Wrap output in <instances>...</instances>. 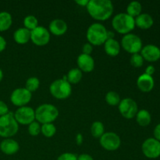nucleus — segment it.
I'll return each instance as SVG.
<instances>
[{
    "instance_id": "f257e3e1",
    "label": "nucleus",
    "mask_w": 160,
    "mask_h": 160,
    "mask_svg": "<svg viewBox=\"0 0 160 160\" xmlns=\"http://www.w3.org/2000/svg\"><path fill=\"white\" fill-rule=\"evenodd\" d=\"M86 8L89 15L98 21L108 20L114 10L112 2L109 0H89Z\"/></svg>"
},
{
    "instance_id": "f03ea898",
    "label": "nucleus",
    "mask_w": 160,
    "mask_h": 160,
    "mask_svg": "<svg viewBox=\"0 0 160 160\" xmlns=\"http://www.w3.org/2000/svg\"><path fill=\"white\" fill-rule=\"evenodd\" d=\"M112 28L116 31L122 34H128L135 28L134 18L127 12H120L113 17L112 20Z\"/></svg>"
},
{
    "instance_id": "7ed1b4c3",
    "label": "nucleus",
    "mask_w": 160,
    "mask_h": 160,
    "mask_svg": "<svg viewBox=\"0 0 160 160\" xmlns=\"http://www.w3.org/2000/svg\"><path fill=\"white\" fill-rule=\"evenodd\" d=\"M35 120L39 123H52L59 117V110L55 106L48 103H45L34 110Z\"/></svg>"
},
{
    "instance_id": "20e7f679",
    "label": "nucleus",
    "mask_w": 160,
    "mask_h": 160,
    "mask_svg": "<svg viewBox=\"0 0 160 160\" xmlns=\"http://www.w3.org/2000/svg\"><path fill=\"white\" fill-rule=\"evenodd\" d=\"M107 29L100 23H92L88 28L87 37L88 43L92 45H102L107 40Z\"/></svg>"
},
{
    "instance_id": "39448f33",
    "label": "nucleus",
    "mask_w": 160,
    "mask_h": 160,
    "mask_svg": "<svg viewBox=\"0 0 160 160\" xmlns=\"http://www.w3.org/2000/svg\"><path fill=\"white\" fill-rule=\"evenodd\" d=\"M19 130V123L14 118L12 112L0 117V136L2 138L12 137Z\"/></svg>"
},
{
    "instance_id": "423d86ee",
    "label": "nucleus",
    "mask_w": 160,
    "mask_h": 160,
    "mask_svg": "<svg viewBox=\"0 0 160 160\" xmlns=\"http://www.w3.org/2000/svg\"><path fill=\"white\" fill-rule=\"evenodd\" d=\"M49 91L52 95L57 99H65L71 95V84L62 78L57 79L52 83Z\"/></svg>"
},
{
    "instance_id": "0eeeda50",
    "label": "nucleus",
    "mask_w": 160,
    "mask_h": 160,
    "mask_svg": "<svg viewBox=\"0 0 160 160\" xmlns=\"http://www.w3.org/2000/svg\"><path fill=\"white\" fill-rule=\"evenodd\" d=\"M121 46L123 49L131 54L139 53L142 48V41L134 34H125L121 40Z\"/></svg>"
},
{
    "instance_id": "6e6552de",
    "label": "nucleus",
    "mask_w": 160,
    "mask_h": 160,
    "mask_svg": "<svg viewBox=\"0 0 160 160\" xmlns=\"http://www.w3.org/2000/svg\"><path fill=\"white\" fill-rule=\"evenodd\" d=\"M118 108L120 114L126 119L134 118L138 112V104L131 98H125L122 99L118 105Z\"/></svg>"
},
{
    "instance_id": "1a4fd4ad",
    "label": "nucleus",
    "mask_w": 160,
    "mask_h": 160,
    "mask_svg": "<svg viewBox=\"0 0 160 160\" xmlns=\"http://www.w3.org/2000/svg\"><path fill=\"white\" fill-rule=\"evenodd\" d=\"M13 115L17 123L22 125H29L35 120L34 110L29 106L19 107Z\"/></svg>"
},
{
    "instance_id": "9d476101",
    "label": "nucleus",
    "mask_w": 160,
    "mask_h": 160,
    "mask_svg": "<svg viewBox=\"0 0 160 160\" xmlns=\"http://www.w3.org/2000/svg\"><path fill=\"white\" fill-rule=\"evenodd\" d=\"M100 145L107 151H116L121 144V140L119 135L114 132H105L99 138Z\"/></svg>"
},
{
    "instance_id": "9b49d317",
    "label": "nucleus",
    "mask_w": 160,
    "mask_h": 160,
    "mask_svg": "<svg viewBox=\"0 0 160 160\" xmlns=\"http://www.w3.org/2000/svg\"><path fill=\"white\" fill-rule=\"evenodd\" d=\"M142 152L148 159H156L160 156V142L154 138L146 139L142 146Z\"/></svg>"
},
{
    "instance_id": "f8f14e48",
    "label": "nucleus",
    "mask_w": 160,
    "mask_h": 160,
    "mask_svg": "<svg viewBox=\"0 0 160 160\" xmlns=\"http://www.w3.org/2000/svg\"><path fill=\"white\" fill-rule=\"evenodd\" d=\"M31 98H32L31 92L27 90L25 88H19L12 92L10 100L14 106L22 107V106H26V105L30 102Z\"/></svg>"
},
{
    "instance_id": "ddd939ff",
    "label": "nucleus",
    "mask_w": 160,
    "mask_h": 160,
    "mask_svg": "<svg viewBox=\"0 0 160 160\" xmlns=\"http://www.w3.org/2000/svg\"><path fill=\"white\" fill-rule=\"evenodd\" d=\"M31 40L38 46H44L48 44L50 41V32L47 28L38 26L31 31Z\"/></svg>"
},
{
    "instance_id": "4468645a",
    "label": "nucleus",
    "mask_w": 160,
    "mask_h": 160,
    "mask_svg": "<svg viewBox=\"0 0 160 160\" xmlns=\"http://www.w3.org/2000/svg\"><path fill=\"white\" fill-rule=\"evenodd\" d=\"M141 55L148 62H156L160 59V48L155 45H147L141 50Z\"/></svg>"
},
{
    "instance_id": "2eb2a0df",
    "label": "nucleus",
    "mask_w": 160,
    "mask_h": 160,
    "mask_svg": "<svg viewBox=\"0 0 160 160\" xmlns=\"http://www.w3.org/2000/svg\"><path fill=\"white\" fill-rule=\"evenodd\" d=\"M77 63H78V69L85 73L92 72L95 68V60L90 55L83 54V53L79 55L77 59Z\"/></svg>"
},
{
    "instance_id": "dca6fc26",
    "label": "nucleus",
    "mask_w": 160,
    "mask_h": 160,
    "mask_svg": "<svg viewBox=\"0 0 160 160\" xmlns=\"http://www.w3.org/2000/svg\"><path fill=\"white\" fill-rule=\"evenodd\" d=\"M138 88L143 92H149L153 89L155 85V81L152 76L143 73L140 75L137 80Z\"/></svg>"
},
{
    "instance_id": "f3484780",
    "label": "nucleus",
    "mask_w": 160,
    "mask_h": 160,
    "mask_svg": "<svg viewBox=\"0 0 160 160\" xmlns=\"http://www.w3.org/2000/svg\"><path fill=\"white\" fill-rule=\"evenodd\" d=\"M67 23L62 19H55L49 23V32L54 35H62L67 32Z\"/></svg>"
},
{
    "instance_id": "a211bd4d",
    "label": "nucleus",
    "mask_w": 160,
    "mask_h": 160,
    "mask_svg": "<svg viewBox=\"0 0 160 160\" xmlns=\"http://www.w3.org/2000/svg\"><path fill=\"white\" fill-rule=\"evenodd\" d=\"M0 149L6 155H14L20 149L17 141L12 138H6L0 143Z\"/></svg>"
},
{
    "instance_id": "6ab92c4d",
    "label": "nucleus",
    "mask_w": 160,
    "mask_h": 160,
    "mask_svg": "<svg viewBox=\"0 0 160 160\" xmlns=\"http://www.w3.org/2000/svg\"><path fill=\"white\" fill-rule=\"evenodd\" d=\"M134 21H135V26L144 30L149 29L154 23V20L151 15L148 13H142V12L134 18Z\"/></svg>"
},
{
    "instance_id": "aec40b11",
    "label": "nucleus",
    "mask_w": 160,
    "mask_h": 160,
    "mask_svg": "<svg viewBox=\"0 0 160 160\" xmlns=\"http://www.w3.org/2000/svg\"><path fill=\"white\" fill-rule=\"evenodd\" d=\"M14 41L17 44L24 45L31 40V31L25 28H20L16 30L13 34Z\"/></svg>"
},
{
    "instance_id": "412c9836",
    "label": "nucleus",
    "mask_w": 160,
    "mask_h": 160,
    "mask_svg": "<svg viewBox=\"0 0 160 160\" xmlns=\"http://www.w3.org/2000/svg\"><path fill=\"white\" fill-rule=\"evenodd\" d=\"M104 49L109 56H117L120 52V44L116 39H107L104 43Z\"/></svg>"
},
{
    "instance_id": "4be33fe9",
    "label": "nucleus",
    "mask_w": 160,
    "mask_h": 160,
    "mask_svg": "<svg viewBox=\"0 0 160 160\" xmlns=\"http://www.w3.org/2000/svg\"><path fill=\"white\" fill-rule=\"evenodd\" d=\"M136 121L141 127H147L152 121L150 112L146 109H141L136 114Z\"/></svg>"
},
{
    "instance_id": "5701e85b",
    "label": "nucleus",
    "mask_w": 160,
    "mask_h": 160,
    "mask_svg": "<svg viewBox=\"0 0 160 160\" xmlns=\"http://www.w3.org/2000/svg\"><path fill=\"white\" fill-rule=\"evenodd\" d=\"M12 23V18L9 12L6 11L0 12V31H7Z\"/></svg>"
},
{
    "instance_id": "b1692460",
    "label": "nucleus",
    "mask_w": 160,
    "mask_h": 160,
    "mask_svg": "<svg viewBox=\"0 0 160 160\" xmlns=\"http://www.w3.org/2000/svg\"><path fill=\"white\" fill-rule=\"evenodd\" d=\"M142 12V6L139 2L133 1L128 4L127 7V13L129 16L135 18L140 15Z\"/></svg>"
},
{
    "instance_id": "393cba45",
    "label": "nucleus",
    "mask_w": 160,
    "mask_h": 160,
    "mask_svg": "<svg viewBox=\"0 0 160 160\" xmlns=\"http://www.w3.org/2000/svg\"><path fill=\"white\" fill-rule=\"evenodd\" d=\"M67 78V81L70 84H76L79 83L82 78V71L78 68H73L68 72Z\"/></svg>"
},
{
    "instance_id": "a878e982",
    "label": "nucleus",
    "mask_w": 160,
    "mask_h": 160,
    "mask_svg": "<svg viewBox=\"0 0 160 160\" xmlns=\"http://www.w3.org/2000/svg\"><path fill=\"white\" fill-rule=\"evenodd\" d=\"M105 133V127L102 122H94L91 127V134L95 138H100Z\"/></svg>"
},
{
    "instance_id": "bb28decb",
    "label": "nucleus",
    "mask_w": 160,
    "mask_h": 160,
    "mask_svg": "<svg viewBox=\"0 0 160 160\" xmlns=\"http://www.w3.org/2000/svg\"><path fill=\"white\" fill-rule=\"evenodd\" d=\"M106 102L111 106H118L120 104V97L119 95V94L117 92H113V91H110V92H108L106 95Z\"/></svg>"
},
{
    "instance_id": "cd10ccee",
    "label": "nucleus",
    "mask_w": 160,
    "mask_h": 160,
    "mask_svg": "<svg viewBox=\"0 0 160 160\" xmlns=\"http://www.w3.org/2000/svg\"><path fill=\"white\" fill-rule=\"evenodd\" d=\"M23 25L24 28L29 31H33L38 26V21L37 17L33 15H28L23 19Z\"/></svg>"
},
{
    "instance_id": "c85d7f7f",
    "label": "nucleus",
    "mask_w": 160,
    "mask_h": 160,
    "mask_svg": "<svg viewBox=\"0 0 160 160\" xmlns=\"http://www.w3.org/2000/svg\"><path fill=\"white\" fill-rule=\"evenodd\" d=\"M56 132V128L53 123H45L41 126V133L45 137L52 138Z\"/></svg>"
},
{
    "instance_id": "c756f323",
    "label": "nucleus",
    "mask_w": 160,
    "mask_h": 160,
    "mask_svg": "<svg viewBox=\"0 0 160 160\" xmlns=\"http://www.w3.org/2000/svg\"><path fill=\"white\" fill-rule=\"evenodd\" d=\"M39 86H40V81L38 78L36 77H31V78H28L25 84V88L30 92H35L38 89Z\"/></svg>"
},
{
    "instance_id": "7c9ffc66",
    "label": "nucleus",
    "mask_w": 160,
    "mask_h": 160,
    "mask_svg": "<svg viewBox=\"0 0 160 160\" xmlns=\"http://www.w3.org/2000/svg\"><path fill=\"white\" fill-rule=\"evenodd\" d=\"M144 60L143 57L142 56V55L139 54V53H136V54H133L131 56V59H130V62H131V65L134 67H141L143 66L144 64Z\"/></svg>"
},
{
    "instance_id": "2f4dec72",
    "label": "nucleus",
    "mask_w": 160,
    "mask_h": 160,
    "mask_svg": "<svg viewBox=\"0 0 160 160\" xmlns=\"http://www.w3.org/2000/svg\"><path fill=\"white\" fill-rule=\"evenodd\" d=\"M28 133L31 136H37L41 133V125L38 121L34 120L28 125Z\"/></svg>"
},
{
    "instance_id": "473e14b6",
    "label": "nucleus",
    "mask_w": 160,
    "mask_h": 160,
    "mask_svg": "<svg viewBox=\"0 0 160 160\" xmlns=\"http://www.w3.org/2000/svg\"><path fill=\"white\" fill-rule=\"evenodd\" d=\"M57 160H78V156L73 153L66 152L60 155L57 158Z\"/></svg>"
},
{
    "instance_id": "72a5a7b5",
    "label": "nucleus",
    "mask_w": 160,
    "mask_h": 160,
    "mask_svg": "<svg viewBox=\"0 0 160 160\" xmlns=\"http://www.w3.org/2000/svg\"><path fill=\"white\" fill-rule=\"evenodd\" d=\"M9 108H8L7 105L4 102L0 100V117L6 115L9 113Z\"/></svg>"
},
{
    "instance_id": "f704fd0d",
    "label": "nucleus",
    "mask_w": 160,
    "mask_h": 160,
    "mask_svg": "<svg viewBox=\"0 0 160 160\" xmlns=\"http://www.w3.org/2000/svg\"><path fill=\"white\" fill-rule=\"evenodd\" d=\"M82 51H83V54L90 55L91 56L92 51H93V47H92V45H91L90 43H86L83 45Z\"/></svg>"
},
{
    "instance_id": "c9c22d12",
    "label": "nucleus",
    "mask_w": 160,
    "mask_h": 160,
    "mask_svg": "<svg viewBox=\"0 0 160 160\" xmlns=\"http://www.w3.org/2000/svg\"><path fill=\"white\" fill-rule=\"evenodd\" d=\"M153 134H154V138L160 142V123L156 126L153 131Z\"/></svg>"
},
{
    "instance_id": "e433bc0d",
    "label": "nucleus",
    "mask_w": 160,
    "mask_h": 160,
    "mask_svg": "<svg viewBox=\"0 0 160 160\" xmlns=\"http://www.w3.org/2000/svg\"><path fill=\"white\" fill-rule=\"evenodd\" d=\"M155 71H156V69H155L154 66L149 65L146 67V69H145V73L149 75V76H152V75L154 74Z\"/></svg>"
},
{
    "instance_id": "4c0bfd02",
    "label": "nucleus",
    "mask_w": 160,
    "mask_h": 160,
    "mask_svg": "<svg viewBox=\"0 0 160 160\" xmlns=\"http://www.w3.org/2000/svg\"><path fill=\"white\" fill-rule=\"evenodd\" d=\"M78 160H94V159L90 155L84 153V154H81L78 156Z\"/></svg>"
},
{
    "instance_id": "58836bf2",
    "label": "nucleus",
    "mask_w": 160,
    "mask_h": 160,
    "mask_svg": "<svg viewBox=\"0 0 160 160\" xmlns=\"http://www.w3.org/2000/svg\"><path fill=\"white\" fill-rule=\"evenodd\" d=\"M6 47V41L2 36L0 35V52L4 51Z\"/></svg>"
},
{
    "instance_id": "ea45409f",
    "label": "nucleus",
    "mask_w": 160,
    "mask_h": 160,
    "mask_svg": "<svg viewBox=\"0 0 160 160\" xmlns=\"http://www.w3.org/2000/svg\"><path fill=\"white\" fill-rule=\"evenodd\" d=\"M88 2L89 0H77V1H75V2L78 5H79V6H85L86 7L88 6Z\"/></svg>"
},
{
    "instance_id": "a19ab883",
    "label": "nucleus",
    "mask_w": 160,
    "mask_h": 160,
    "mask_svg": "<svg viewBox=\"0 0 160 160\" xmlns=\"http://www.w3.org/2000/svg\"><path fill=\"white\" fill-rule=\"evenodd\" d=\"M76 142L78 145H81L83 143V136L81 134H78L76 137Z\"/></svg>"
},
{
    "instance_id": "79ce46f5",
    "label": "nucleus",
    "mask_w": 160,
    "mask_h": 160,
    "mask_svg": "<svg viewBox=\"0 0 160 160\" xmlns=\"http://www.w3.org/2000/svg\"><path fill=\"white\" fill-rule=\"evenodd\" d=\"M2 78H3V72H2V70L0 69V82L2 81Z\"/></svg>"
},
{
    "instance_id": "37998d69",
    "label": "nucleus",
    "mask_w": 160,
    "mask_h": 160,
    "mask_svg": "<svg viewBox=\"0 0 160 160\" xmlns=\"http://www.w3.org/2000/svg\"><path fill=\"white\" fill-rule=\"evenodd\" d=\"M159 157H160V156H159Z\"/></svg>"
}]
</instances>
